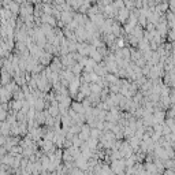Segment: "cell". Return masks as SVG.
<instances>
[{
    "mask_svg": "<svg viewBox=\"0 0 175 175\" xmlns=\"http://www.w3.org/2000/svg\"><path fill=\"white\" fill-rule=\"evenodd\" d=\"M125 167H126L125 162H114L112 164H111V168H112L118 175H120V172H123Z\"/></svg>",
    "mask_w": 175,
    "mask_h": 175,
    "instance_id": "cell-1",
    "label": "cell"
}]
</instances>
